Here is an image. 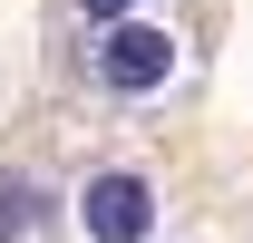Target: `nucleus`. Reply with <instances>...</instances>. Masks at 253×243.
Here are the masks:
<instances>
[{
  "label": "nucleus",
  "instance_id": "nucleus-1",
  "mask_svg": "<svg viewBox=\"0 0 253 243\" xmlns=\"http://www.w3.org/2000/svg\"><path fill=\"white\" fill-rule=\"evenodd\" d=\"M78 234L88 243H146L156 234V185L136 165H107V175L78 185Z\"/></svg>",
  "mask_w": 253,
  "mask_h": 243
},
{
  "label": "nucleus",
  "instance_id": "nucleus-4",
  "mask_svg": "<svg viewBox=\"0 0 253 243\" xmlns=\"http://www.w3.org/2000/svg\"><path fill=\"white\" fill-rule=\"evenodd\" d=\"M78 20L88 30H117V20H136V0H78Z\"/></svg>",
  "mask_w": 253,
  "mask_h": 243
},
{
  "label": "nucleus",
  "instance_id": "nucleus-2",
  "mask_svg": "<svg viewBox=\"0 0 253 243\" xmlns=\"http://www.w3.org/2000/svg\"><path fill=\"white\" fill-rule=\"evenodd\" d=\"M175 78V39L146 30V20H117V30H97V88L107 97H156Z\"/></svg>",
  "mask_w": 253,
  "mask_h": 243
},
{
  "label": "nucleus",
  "instance_id": "nucleus-3",
  "mask_svg": "<svg viewBox=\"0 0 253 243\" xmlns=\"http://www.w3.org/2000/svg\"><path fill=\"white\" fill-rule=\"evenodd\" d=\"M49 214H59V195H49V185H39V175H20V165H0V243L39 234Z\"/></svg>",
  "mask_w": 253,
  "mask_h": 243
}]
</instances>
